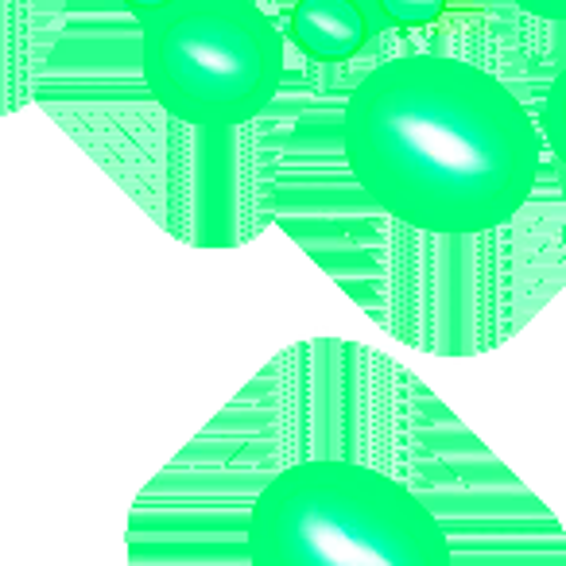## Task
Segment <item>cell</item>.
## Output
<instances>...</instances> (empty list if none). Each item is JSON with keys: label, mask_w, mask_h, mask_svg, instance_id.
Segmentation results:
<instances>
[{"label": "cell", "mask_w": 566, "mask_h": 566, "mask_svg": "<svg viewBox=\"0 0 566 566\" xmlns=\"http://www.w3.org/2000/svg\"><path fill=\"white\" fill-rule=\"evenodd\" d=\"M342 151L377 210L439 237L501 229L543 167L532 109L496 74L447 55L373 66L342 113Z\"/></svg>", "instance_id": "6da1fadb"}, {"label": "cell", "mask_w": 566, "mask_h": 566, "mask_svg": "<svg viewBox=\"0 0 566 566\" xmlns=\"http://www.w3.org/2000/svg\"><path fill=\"white\" fill-rule=\"evenodd\" d=\"M249 566H454L434 509L385 470L311 458L268 478L244 516Z\"/></svg>", "instance_id": "7a4b0ae2"}, {"label": "cell", "mask_w": 566, "mask_h": 566, "mask_svg": "<svg viewBox=\"0 0 566 566\" xmlns=\"http://www.w3.org/2000/svg\"><path fill=\"white\" fill-rule=\"evenodd\" d=\"M151 102L190 128H237L275 102L287 74L283 32L256 0H167L140 17Z\"/></svg>", "instance_id": "3957f363"}, {"label": "cell", "mask_w": 566, "mask_h": 566, "mask_svg": "<svg viewBox=\"0 0 566 566\" xmlns=\"http://www.w3.org/2000/svg\"><path fill=\"white\" fill-rule=\"evenodd\" d=\"M373 0H295L287 40L318 63H349L377 32Z\"/></svg>", "instance_id": "277c9868"}, {"label": "cell", "mask_w": 566, "mask_h": 566, "mask_svg": "<svg viewBox=\"0 0 566 566\" xmlns=\"http://www.w3.org/2000/svg\"><path fill=\"white\" fill-rule=\"evenodd\" d=\"M450 0H373L380 24L388 28H427L447 12Z\"/></svg>", "instance_id": "5b68a950"}, {"label": "cell", "mask_w": 566, "mask_h": 566, "mask_svg": "<svg viewBox=\"0 0 566 566\" xmlns=\"http://www.w3.org/2000/svg\"><path fill=\"white\" fill-rule=\"evenodd\" d=\"M516 9H524L527 17H539V20H563L566 0H512Z\"/></svg>", "instance_id": "8992f818"}, {"label": "cell", "mask_w": 566, "mask_h": 566, "mask_svg": "<svg viewBox=\"0 0 566 566\" xmlns=\"http://www.w3.org/2000/svg\"><path fill=\"white\" fill-rule=\"evenodd\" d=\"M555 113H558V82H555V90H551V97H547V117H543V125H539V136L551 144V151H558V120H555Z\"/></svg>", "instance_id": "52a82bcc"}, {"label": "cell", "mask_w": 566, "mask_h": 566, "mask_svg": "<svg viewBox=\"0 0 566 566\" xmlns=\"http://www.w3.org/2000/svg\"><path fill=\"white\" fill-rule=\"evenodd\" d=\"M120 4H125V9L140 20V17H148V12H156L159 4H167V0H120Z\"/></svg>", "instance_id": "ba28073f"}]
</instances>
